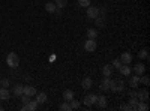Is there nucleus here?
<instances>
[{
    "instance_id": "nucleus-20",
    "label": "nucleus",
    "mask_w": 150,
    "mask_h": 111,
    "mask_svg": "<svg viewBox=\"0 0 150 111\" xmlns=\"http://www.w3.org/2000/svg\"><path fill=\"white\" fill-rule=\"evenodd\" d=\"M0 99H3V101L9 99V90H8L6 87H3V89H0Z\"/></svg>"
},
{
    "instance_id": "nucleus-22",
    "label": "nucleus",
    "mask_w": 150,
    "mask_h": 111,
    "mask_svg": "<svg viewBox=\"0 0 150 111\" xmlns=\"http://www.w3.org/2000/svg\"><path fill=\"white\" fill-rule=\"evenodd\" d=\"M95 24H96V27H104L105 26V18L104 17H96L95 18Z\"/></svg>"
},
{
    "instance_id": "nucleus-36",
    "label": "nucleus",
    "mask_w": 150,
    "mask_h": 111,
    "mask_svg": "<svg viewBox=\"0 0 150 111\" xmlns=\"http://www.w3.org/2000/svg\"><path fill=\"white\" fill-rule=\"evenodd\" d=\"M56 14H57L59 17L62 15V9H60V8H57V9H56Z\"/></svg>"
},
{
    "instance_id": "nucleus-1",
    "label": "nucleus",
    "mask_w": 150,
    "mask_h": 111,
    "mask_svg": "<svg viewBox=\"0 0 150 111\" xmlns=\"http://www.w3.org/2000/svg\"><path fill=\"white\" fill-rule=\"evenodd\" d=\"M6 63L9 68H18L20 65V57L17 53H9L8 57H6Z\"/></svg>"
},
{
    "instance_id": "nucleus-18",
    "label": "nucleus",
    "mask_w": 150,
    "mask_h": 111,
    "mask_svg": "<svg viewBox=\"0 0 150 111\" xmlns=\"http://www.w3.org/2000/svg\"><path fill=\"white\" fill-rule=\"evenodd\" d=\"M23 89H24V86L17 84V86H14V89H12V93H14L15 96H21L23 95Z\"/></svg>"
},
{
    "instance_id": "nucleus-30",
    "label": "nucleus",
    "mask_w": 150,
    "mask_h": 111,
    "mask_svg": "<svg viewBox=\"0 0 150 111\" xmlns=\"http://www.w3.org/2000/svg\"><path fill=\"white\" fill-rule=\"evenodd\" d=\"M111 65H112V68H117V69H119V68L122 66V62H120V59H114Z\"/></svg>"
},
{
    "instance_id": "nucleus-27",
    "label": "nucleus",
    "mask_w": 150,
    "mask_h": 111,
    "mask_svg": "<svg viewBox=\"0 0 150 111\" xmlns=\"http://www.w3.org/2000/svg\"><path fill=\"white\" fill-rule=\"evenodd\" d=\"M138 57L140 59H147L149 57V50H147V48H143V50L138 53Z\"/></svg>"
},
{
    "instance_id": "nucleus-26",
    "label": "nucleus",
    "mask_w": 150,
    "mask_h": 111,
    "mask_svg": "<svg viewBox=\"0 0 150 111\" xmlns=\"http://www.w3.org/2000/svg\"><path fill=\"white\" fill-rule=\"evenodd\" d=\"M69 104H71V108H72V110H77V108H80V105H81V104H80V101H75L74 98L69 101Z\"/></svg>"
},
{
    "instance_id": "nucleus-8",
    "label": "nucleus",
    "mask_w": 150,
    "mask_h": 111,
    "mask_svg": "<svg viewBox=\"0 0 150 111\" xmlns=\"http://www.w3.org/2000/svg\"><path fill=\"white\" fill-rule=\"evenodd\" d=\"M36 93H38V90L33 87V86H26V87L23 89V95H27V96H30V98L35 96Z\"/></svg>"
},
{
    "instance_id": "nucleus-16",
    "label": "nucleus",
    "mask_w": 150,
    "mask_h": 111,
    "mask_svg": "<svg viewBox=\"0 0 150 111\" xmlns=\"http://www.w3.org/2000/svg\"><path fill=\"white\" fill-rule=\"evenodd\" d=\"M96 104H98L99 108H105V107H107V98H105V96H98Z\"/></svg>"
},
{
    "instance_id": "nucleus-35",
    "label": "nucleus",
    "mask_w": 150,
    "mask_h": 111,
    "mask_svg": "<svg viewBox=\"0 0 150 111\" xmlns=\"http://www.w3.org/2000/svg\"><path fill=\"white\" fill-rule=\"evenodd\" d=\"M129 96H131V98H137V92H135V90H132V92L129 93Z\"/></svg>"
},
{
    "instance_id": "nucleus-9",
    "label": "nucleus",
    "mask_w": 150,
    "mask_h": 111,
    "mask_svg": "<svg viewBox=\"0 0 150 111\" xmlns=\"http://www.w3.org/2000/svg\"><path fill=\"white\" fill-rule=\"evenodd\" d=\"M137 99L141 101V102H147V101H149V92H147V90L137 92Z\"/></svg>"
},
{
    "instance_id": "nucleus-33",
    "label": "nucleus",
    "mask_w": 150,
    "mask_h": 111,
    "mask_svg": "<svg viewBox=\"0 0 150 111\" xmlns=\"http://www.w3.org/2000/svg\"><path fill=\"white\" fill-rule=\"evenodd\" d=\"M105 15H107V9L105 8H99V17H104L105 18Z\"/></svg>"
},
{
    "instance_id": "nucleus-4",
    "label": "nucleus",
    "mask_w": 150,
    "mask_h": 111,
    "mask_svg": "<svg viewBox=\"0 0 150 111\" xmlns=\"http://www.w3.org/2000/svg\"><path fill=\"white\" fill-rule=\"evenodd\" d=\"M87 17L90 20H95L96 17H99V8L96 6H87Z\"/></svg>"
},
{
    "instance_id": "nucleus-23",
    "label": "nucleus",
    "mask_w": 150,
    "mask_h": 111,
    "mask_svg": "<svg viewBox=\"0 0 150 111\" xmlns=\"http://www.w3.org/2000/svg\"><path fill=\"white\" fill-rule=\"evenodd\" d=\"M96 36H98L96 29H89V30H87V38H89V39H96Z\"/></svg>"
},
{
    "instance_id": "nucleus-12",
    "label": "nucleus",
    "mask_w": 150,
    "mask_h": 111,
    "mask_svg": "<svg viewBox=\"0 0 150 111\" xmlns=\"http://www.w3.org/2000/svg\"><path fill=\"white\" fill-rule=\"evenodd\" d=\"M138 84H140V75H134V77L129 78V86L132 89H137V87H138Z\"/></svg>"
},
{
    "instance_id": "nucleus-34",
    "label": "nucleus",
    "mask_w": 150,
    "mask_h": 111,
    "mask_svg": "<svg viewBox=\"0 0 150 111\" xmlns=\"http://www.w3.org/2000/svg\"><path fill=\"white\" fill-rule=\"evenodd\" d=\"M120 110H123V111H129V107H128V105H122Z\"/></svg>"
},
{
    "instance_id": "nucleus-17",
    "label": "nucleus",
    "mask_w": 150,
    "mask_h": 111,
    "mask_svg": "<svg viewBox=\"0 0 150 111\" xmlns=\"http://www.w3.org/2000/svg\"><path fill=\"white\" fill-rule=\"evenodd\" d=\"M56 9H57V6H56L53 2H48V3H45V11H47V12H50V14H54Z\"/></svg>"
},
{
    "instance_id": "nucleus-11",
    "label": "nucleus",
    "mask_w": 150,
    "mask_h": 111,
    "mask_svg": "<svg viewBox=\"0 0 150 111\" xmlns=\"http://www.w3.org/2000/svg\"><path fill=\"white\" fill-rule=\"evenodd\" d=\"M48 99V96L45 92H39V93H36V102L38 104H45Z\"/></svg>"
},
{
    "instance_id": "nucleus-32",
    "label": "nucleus",
    "mask_w": 150,
    "mask_h": 111,
    "mask_svg": "<svg viewBox=\"0 0 150 111\" xmlns=\"http://www.w3.org/2000/svg\"><path fill=\"white\" fill-rule=\"evenodd\" d=\"M0 86H3V87H9V80L8 78H5V80H2V81H0Z\"/></svg>"
},
{
    "instance_id": "nucleus-25",
    "label": "nucleus",
    "mask_w": 150,
    "mask_h": 111,
    "mask_svg": "<svg viewBox=\"0 0 150 111\" xmlns=\"http://www.w3.org/2000/svg\"><path fill=\"white\" fill-rule=\"evenodd\" d=\"M38 105H39V104L36 102V99H35V101H32V99H30V101H29V104H27V107H29V110H30V111H35V110L38 108Z\"/></svg>"
},
{
    "instance_id": "nucleus-13",
    "label": "nucleus",
    "mask_w": 150,
    "mask_h": 111,
    "mask_svg": "<svg viewBox=\"0 0 150 111\" xmlns=\"http://www.w3.org/2000/svg\"><path fill=\"white\" fill-rule=\"evenodd\" d=\"M110 83H111V80H110V77H104V80H102V83H101V86H99V89L101 90H110Z\"/></svg>"
},
{
    "instance_id": "nucleus-10",
    "label": "nucleus",
    "mask_w": 150,
    "mask_h": 111,
    "mask_svg": "<svg viewBox=\"0 0 150 111\" xmlns=\"http://www.w3.org/2000/svg\"><path fill=\"white\" fill-rule=\"evenodd\" d=\"M81 86H83V89H84V90H89V89L93 87V80L89 78V77H86V78L81 81Z\"/></svg>"
},
{
    "instance_id": "nucleus-37",
    "label": "nucleus",
    "mask_w": 150,
    "mask_h": 111,
    "mask_svg": "<svg viewBox=\"0 0 150 111\" xmlns=\"http://www.w3.org/2000/svg\"><path fill=\"white\" fill-rule=\"evenodd\" d=\"M2 110H3V108H2V107H0V111H2Z\"/></svg>"
},
{
    "instance_id": "nucleus-28",
    "label": "nucleus",
    "mask_w": 150,
    "mask_h": 111,
    "mask_svg": "<svg viewBox=\"0 0 150 111\" xmlns=\"http://www.w3.org/2000/svg\"><path fill=\"white\" fill-rule=\"evenodd\" d=\"M60 110H62V111H71L72 108H71V104H69V102H65V104L60 105Z\"/></svg>"
},
{
    "instance_id": "nucleus-14",
    "label": "nucleus",
    "mask_w": 150,
    "mask_h": 111,
    "mask_svg": "<svg viewBox=\"0 0 150 111\" xmlns=\"http://www.w3.org/2000/svg\"><path fill=\"white\" fill-rule=\"evenodd\" d=\"M134 71H135L137 75H143V74L146 72V66H144L143 63H138V65L134 66Z\"/></svg>"
},
{
    "instance_id": "nucleus-7",
    "label": "nucleus",
    "mask_w": 150,
    "mask_h": 111,
    "mask_svg": "<svg viewBox=\"0 0 150 111\" xmlns=\"http://www.w3.org/2000/svg\"><path fill=\"white\" fill-rule=\"evenodd\" d=\"M119 71H120V74H122L123 77H129L131 74H132L131 66H129V65H123V63H122V66L119 68Z\"/></svg>"
},
{
    "instance_id": "nucleus-3",
    "label": "nucleus",
    "mask_w": 150,
    "mask_h": 111,
    "mask_svg": "<svg viewBox=\"0 0 150 111\" xmlns=\"http://www.w3.org/2000/svg\"><path fill=\"white\" fill-rule=\"evenodd\" d=\"M96 47H98V44H96L95 39H87L86 44H84V50L87 53H95L96 51Z\"/></svg>"
},
{
    "instance_id": "nucleus-19",
    "label": "nucleus",
    "mask_w": 150,
    "mask_h": 111,
    "mask_svg": "<svg viewBox=\"0 0 150 111\" xmlns=\"http://www.w3.org/2000/svg\"><path fill=\"white\" fill-rule=\"evenodd\" d=\"M74 98V92L72 90H69V89H66L65 92H63V99L66 101V102H69L71 99Z\"/></svg>"
},
{
    "instance_id": "nucleus-21",
    "label": "nucleus",
    "mask_w": 150,
    "mask_h": 111,
    "mask_svg": "<svg viewBox=\"0 0 150 111\" xmlns=\"http://www.w3.org/2000/svg\"><path fill=\"white\" fill-rule=\"evenodd\" d=\"M147 110H149L147 102H141V101H138V104H137V111H147Z\"/></svg>"
},
{
    "instance_id": "nucleus-15",
    "label": "nucleus",
    "mask_w": 150,
    "mask_h": 111,
    "mask_svg": "<svg viewBox=\"0 0 150 111\" xmlns=\"http://www.w3.org/2000/svg\"><path fill=\"white\" fill-rule=\"evenodd\" d=\"M102 74H104V77H111L112 75V65H105L102 68Z\"/></svg>"
},
{
    "instance_id": "nucleus-29",
    "label": "nucleus",
    "mask_w": 150,
    "mask_h": 111,
    "mask_svg": "<svg viewBox=\"0 0 150 111\" xmlns=\"http://www.w3.org/2000/svg\"><path fill=\"white\" fill-rule=\"evenodd\" d=\"M78 5L83 8H87V6H90V0H78Z\"/></svg>"
},
{
    "instance_id": "nucleus-2",
    "label": "nucleus",
    "mask_w": 150,
    "mask_h": 111,
    "mask_svg": "<svg viewBox=\"0 0 150 111\" xmlns=\"http://www.w3.org/2000/svg\"><path fill=\"white\" fill-rule=\"evenodd\" d=\"M123 89H125V83L122 81V80H111V83H110V90L111 92H123Z\"/></svg>"
},
{
    "instance_id": "nucleus-6",
    "label": "nucleus",
    "mask_w": 150,
    "mask_h": 111,
    "mask_svg": "<svg viewBox=\"0 0 150 111\" xmlns=\"http://www.w3.org/2000/svg\"><path fill=\"white\" fill-rule=\"evenodd\" d=\"M120 62H122L123 65H131V62H132V54H131V53H122Z\"/></svg>"
},
{
    "instance_id": "nucleus-24",
    "label": "nucleus",
    "mask_w": 150,
    "mask_h": 111,
    "mask_svg": "<svg viewBox=\"0 0 150 111\" xmlns=\"http://www.w3.org/2000/svg\"><path fill=\"white\" fill-rule=\"evenodd\" d=\"M54 5H56L57 8H60V9H63V8L68 5V0H56Z\"/></svg>"
},
{
    "instance_id": "nucleus-31",
    "label": "nucleus",
    "mask_w": 150,
    "mask_h": 111,
    "mask_svg": "<svg viewBox=\"0 0 150 111\" xmlns=\"http://www.w3.org/2000/svg\"><path fill=\"white\" fill-rule=\"evenodd\" d=\"M140 83H143L144 86H149V84H150V80H149V77H143V75H140Z\"/></svg>"
},
{
    "instance_id": "nucleus-5",
    "label": "nucleus",
    "mask_w": 150,
    "mask_h": 111,
    "mask_svg": "<svg viewBox=\"0 0 150 111\" xmlns=\"http://www.w3.org/2000/svg\"><path fill=\"white\" fill-rule=\"evenodd\" d=\"M96 99H98V96L96 95H87L86 98H84V104L87 105V107H92L93 104H96Z\"/></svg>"
}]
</instances>
